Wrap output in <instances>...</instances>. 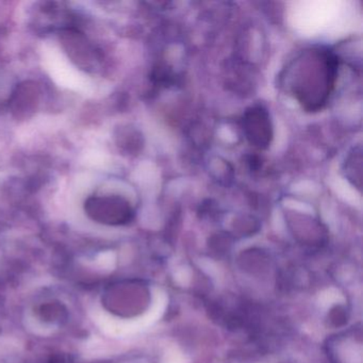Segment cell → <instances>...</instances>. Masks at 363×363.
Masks as SVG:
<instances>
[{
	"mask_svg": "<svg viewBox=\"0 0 363 363\" xmlns=\"http://www.w3.org/2000/svg\"><path fill=\"white\" fill-rule=\"evenodd\" d=\"M339 60L324 48L305 50L286 69V89L307 111H318L326 105L335 88Z\"/></svg>",
	"mask_w": 363,
	"mask_h": 363,
	"instance_id": "1",
	"label": "cell"
},
{
	"mask_svg": "<svg viewBox=\"0 0 363 363\" xmlns=\"http://www.w3.org/2000/svg\"><path fill=\"white\" fill-rule=\"evenodd\" d=\"M84 210L91 220L110 226L128 224L133 218L130 203L118 195L89 197Z\"/></svg>",
	"mask_w": 363,
	"mask_h": 363,
	"instance_id": "2",
	"label": "cell"
},
{
	"mask_svg": "<svg viewBox=\"0 0 363 363\" xmlns=\"http://www.w3.org/2000/svg\"><path fill=\"white\" fill-rule=\"evenodd\" d=\"M244 135L255 147L265 150L273 140V125L267 109L261 106L248 108L242 120Z\"/></svg>",
	"mask_w": 363,
	"mask_h": 363,
	"instance_id": "3",
	"label": "cell"
},
{
	"mask_svg": "<svg viewBox=\"0 0 363 363\" xmlns=\"http://www.w3.org/2000/svg\"><path fill=\"white\" fill-rule=\"evenodd\" d=\"M344 175L352 186L361 190L362 186V150L361 146L352 148L344 163Z\"/></svg>",
	"mask_w": 363,
	"mask_h": 363,
	"instance_id": "4",
	"label": "cell"
},
{
	"mask_svg": "<svg viewBox=\"0 0 363 363\" xmlns=\"http://www.w3.org/2000/svg\"><path fill=\"white\" fill-rule=\"evenodd\" d=\"M42 318L48 322H60L67 318V310L59 303H48L41 306L39 310Z\"/></svg>",
	"mask_w": 363,
	"mask_h": 363,
	"instance_id": "5",
	"label": "cell"
}]
</instances>
